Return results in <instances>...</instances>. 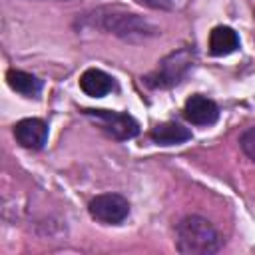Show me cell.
Instances as JSON below:
<instances>
[{
    "instance_id": "1",
    "label": "cell",
    "mask_w": 255,
    "mask_h": 255,
    "mask_svg": "<svg viewBox=\"0 0 255 255\" xmlns=\"http://www.w3.org/2000/svg\"><path fill=\"white\" fill-rule=\"evenodd\" d=\"M175 235H177L175 239L177 251L185 255H209V253H215L221 245V239L215 227L199 215H189L181 219L177 223Z\"/></svg>"
},
{
    "instance_id": "6",
    "label": "cell",
    "mask_w": 255,
    "mask_h": 255,
    "mask_svg": "<svg viewBox=\"0 0 255 255\" xmlns=\"http://www.w3.org/2000/svg\"><path fill=\"white\" fill-rule=\"evenodd\" d=\"M183 116L195 126H209L219 118V108L213 100H209L201 94H195L185 102Z\"/></svg>"
},
{
    "instance_id": "7",
    "label": "cell",
    "mask_w": 255,
    "mask_h": 255,
    "mask_svg": "<svg viewBox=\"0 0 255 255\" xmlns=\"http://www.w3.org/2000/svg\"><path fill=\"white\" fill-rule=\"evenodd\" d=\"M106 18V28L112 30L114 34L122 36V38H129L131 34H137V36H147L151 34L149 26L139 20L135 14H110V16H104Z\"/></svg>"
},
{
    "instance_id": "11",
    "label": "cell",
    "mask_w": 255,
    "mask_h": 255,
    "mask_svg": "<svg viewBox=\"0 0 255 255\" xmlns=\"http://www.w3.org/2000/svg\"><path fill=\"white\" fill-rule=\"evenodd\" d=\"M6 80H8V86L12 90H16L18 94L28 96V98L38 96V92L42 90V82L36 76L28 74V72H22V70H10L6 74Z\"/></svg>"
},
{
    "instance_id": "13",
    "label": "cell",
    "mask_w": 255,
    "mask_h": 255,
    "mask_svg": "<svg viewBox=\"0 0 255 255\" xmlns=\"http://www.w3.org/2000/svg\"><path fill=\"white\" fill-rule=\"evenodd\" d=\"M137 2H141V4H145V6H149V8H161V10H173V8H177L183 0H137Z\"/></svg>"
},
{
    "instance_id": "9",
    "label": "cell",
    "mask_w": 255,
    "mask_h": 255,
    "mask_svg": "<svg viewBox=\"0 0 255 255\" xmlns=\"http://www.w3.org/2000/svg\"><path fill=\"white\" fill-rule=\"evenodd\" d=\"M239 48V36L229 26H217L209 34V52L213 56H227Z\"/></svg>"
},
{
    "instance_id": "8",
    "label": "cell",
    "mask_w": 255,
    "mask_h": 255,
    "mask_svg": "<svg viewBox=\"0 0 255 255\" xmlns=\"http://www.w3.org/2000/svg\"><path fill=\"white\" fill-rule=\"evenodd\" d=\"M80 88L86 96L102 98L114 90V80L106 72H102L98 68H90L80 76Z\"/></svg>"
},
{
    "instance_id": "4",
    "label": "cell",
    "mask_w": 255,
    "mask_h": 255,
    "mask_svg": "<svg viewBox=\"0 0 255 255\" xmlns=\"http://www.w3.org/2000/svg\"><path fill=\"white\" fill-rule=\"evenodd\" d=\"M189 66H191V56L187 52L183 50L173 52L159 64V68L153 74L147 76V84L153 88H169L183 78Z\"/></svg>"
},
{
    "instance_id": "10",
    "label": "cell",
    "mask_w": 255,
    "mask_h": 255,
    "mask_svg": "<svg viewBox=\"0 0 255 255\" xmlns=\"http://www.w3.org/2000/svg\"><path fill=\"white\" fill-rule=\"evenodd\" d=\"M189 137H191V131L187 128H183L181 124H175V122H165V124H159L151 129V139L159 145L183 143Z\"/></svg>"
},
{
    "instance_id": "5",
    "label": "cell",
    "mask_w": 255,
    "mask_h": 255,
    "mask_svg": "<svg viewBox=\"0 0 255 255\" xmlns=\"http://www.w3.org/2000/svg\"><path fill=\"white\" fill-rule=\"evenodd\" d=\"M14 137L22 147L40 149V147H44V143L48 139V126L38 118L20 120L14 126Z\"/></svg>"
},
{
    "instance_id": "3",
    "label": "cell",
    "mask_w": 255,
    "mask_h": 255,
    "mask_svg": "<svg viewBox=\"0 0 255 255\" xmlns=\"http://www.w3.org/2000/svg\"><path fill=\"white\" fill-rule=\"evenodd\" d=\"M88 209L96 221L106 223V225H116L128 217L129 203L126 197H122L118 193H102L90 201Z\"/></svg>"
},
{
    "instance_id": "12",
    "label": "cell",
    "mask_w": 255,
    "mask_h": 255,
    "mask_svg": "<svg viewBox=\"0 0 255 255\" xmlns=\"http://www.w3.org/2000/svg\"><path fill=\"white\" fill-rule=\"evenodd\" d=\"M239 145H241L243 153L255 163V128H249V129H245V131L241 133Z\"/></svg>"
},
{
    "instance_id": "2",
    "label": "cell",
    "mask_w": 255,
    "mask_h": 255,
    "mask_svg": "<svg viewBox=\"0 0 255 255\" xmlns=\"http://www.w3.org/2000/svg\"><path fill=\"white\" fill-rule=\"evenodd\" d=\"M86 116H90L100 128H104V131H108L116 139H131L139 133V126L129 114L110 110H86Z\"/></svg>"
}]
</instances>
